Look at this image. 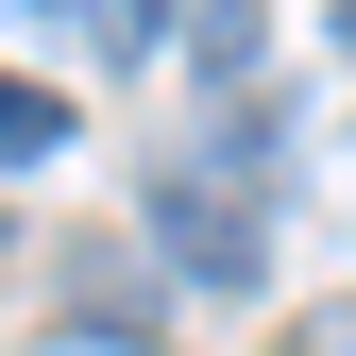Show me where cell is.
Returning a JSON list of instances; mask_svg holds the SVG:
<instances>
[{
    "label": "cell",
    "instance_id": "obj_1",
    "mask_svg": "<svg viewBox=\"0 0 356 356\" xmlns=\"http://www.w3.org/2000/svg\"><path fill=\"white\" fill-rule=\"evenodd\" d=\"M153 254L187 289H272V170H238V153L153 170Z\"/></svg>",
    "mask_w": 356,
    "mask_h": 356
},
{
    "label": "cell",
    "instance_id": "obj_2",
    "mask_svg": "<svg viewBox=\"0 0 356 356\" xmlns=\"http://www.w3.org/2000/svg\"><path fill=\"white\" fill-rule=\"evenodd\" d=\"M187 68L204 85H254V68H272V0H204V17H187Z\"/></svg>",
    "mask_w": 356,
    "mask_h": 356
},
{
    "label": "cell",
    "instance_id": "obj_3",
    "mask_svg": "<svg viewBox=\"0 0 356 356\" xmlns=\"http://www.w3.org/2000/svg\"><path fill=\"white\" fill-rule=\"evenodd\" d=\"M0 153H17V170L68 153V102H51V85H17V68H0Z\"/></svg>",
    "mask_w": 356,
    "mask_h": 356
},
{
    "label": "cell",
    "instance_id": "obj_4",
    "mask_svg": "<svg viewBox=\"0 0 356 356\" xmlns=\"http://www.w3.org/2000/svg\"><path fill=\"white\" fill-rule=\"evenodd\" d=\"M85 34H102V51H119V68H136V51H153V34H170V0H85Z\"/></svg>",
    "mask_w": 356,
    "mask_h": 356
},
{
    "label": "cell",
    "instance_id": "obj_5",
    "mask_svg": "<svg viewBox=\"0 0 356 356\" xmlns=\"http://www.w3.org/2000/svg\"><path fill=\"white\" fill-rule=\"evenodd\" d=\"M289 356H356V305H289Z\"/></svg>",
    "mask_w": 356,
    "mask_h": 356
},
{
    "label": "cell",
    "instance_id": "obj_6",
    "mask_svg": "<svg viewBox=\"0 0 356 356\" xmlns=\"http://www.w3.org/2000/svg\"><path fill=\"white\" fill-rule=\"evenodd\" d=\"M339 34H356V0H339Z\"/></svg>",
    "mask_w": 356,
    "mask_h": 356
}]
</instances>
